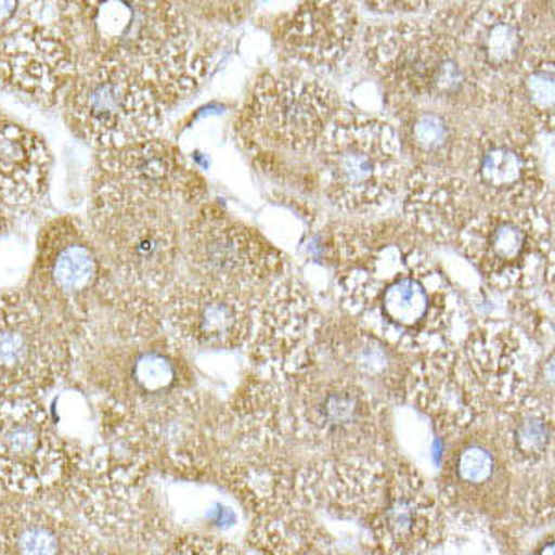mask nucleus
I'll use <instances>...</instances> for the list:
<instances>
[{
    "label": "nucleus",
    "instance_id": "1",
    "mask_svg": "<svg viewBox=\"0 0 555 555\" xmlns=\"http://www.w3.org/2000/svg\"><path fill=\"white\" fill-rule=\"evenodd\" d=\"M337 293L343 310L402 353L447 347L460 297L423 248L389 228L343 227Z\"/></svg>",
    "mask_w": 555,
    "mask_h": 555
},
{
    "label": "nucleus",
    "instance_id": "2",
    "mask_svg": "<svg viewBox=\"0 0 555 555\" xmlns=\"http://www.w3.org/2000/svg\"><path fill=\"white\" fill-rule=\"evenodd\" d=\"M76 67L106 65L154 89L164 104L203 82L215 43L175 2H57Z\"/></svg>",
    "mask_w": 555,
    "mask_h": 555
},
{
    "label": "nucleus",
    "instance_id": "3",
    "mask_svg": "<svg viewBox=\"0 0 555 555\" xmlns=\"http://www.w3.org/2000/svg\"><path fill=\"white\" fill-rule=\"evenodd\" d=\"M167 334L162 300L115 278L75 339V366L86 384L128 408L190 391L193 374Z\"/></svg>",
    "mask_w": 555,
    "mask_h": 555
},
{
    "label": "nucleus",
    "instance_id": "4",
    "mask_svg": "<svg viewBox=\"0 0 555 555\" xmlns=\"http://www.w3.org/2000/svg\"><path fill=\"white\" fill-rule=\"evenodd\" d=\"M152 474L107 444L70 442V463L52 502L82 522L104 546L158 552L171 526L149 489Z\"/></svg>",
    "mask_w": 555,
    "mask_h": 555
},
{
    "label": "nucleus",
    "instance_id": "5",
    "mask_svg": "<svg viewBox=\"0 0 555 555\" xmlns=\"http://www.w3.org/2000/svg\"><path fill=\"white\" fill-rule=\"evenodd\" d=\"M366 62L392 93L473 109L499 101L461 54L454 34L426 21L369 26L363 38Z\"/></svg>",
    "mask_w": 555,
    "mask_h": 555
},
{
    "label": "nucleus",
    "instance_id": "6",
    "mask_svg": "<svg viewBox=\"0 0 555 555\" xmlns=\"http://www.w3.org/2000/svg\"><path fill=\"white\" fill-rule=\"evenodd\" d=\"M89 230L122 284L159 298L177 282L182 232L169 204L93 183Z\"/></svg>",
    "mask_w": 555,
    "mask_h": 555
},
{
    "label": "nucleus",
    "instance_id": "7",
    "mask_svg": "<svg viewBox=\"0 0 555 555\" xmlns=\"http://www.w3.org/2000/svg\"><path fill=\"white\" fill-rule=\"evenodd\" d=\"M114 278L89 227L78 217L60 215L39 230L26 295L75 343Z\"/></svg>",
    "mask_w": 555,
    "mask_h": 555
},
{
    "label": "nucleus",
    "instance_id": "8",
    "mask_svg": "<svg viewBox=\"0 0 555 555\" xmlns=\"http://www.w3.org/2000/svg\"><path fill=\"white\" fill-rule=\"evenodd\" d=\"M317 152L322 188L335 208L366 214L397 196L402 143L389 122L365 115H337Z\"/></svg>",
    "mask_w": 555,
    "mask_h": 555
},
{
    "label": "nucleus",
    "instance_id": "9",
    "mask_svg": "<svg viewBox=\"0 0 555 555\" xmlns=\"http://www.w3.org/2000/svg\"><path fill=\"white\" fill-rule=\"evenodd\" d=\"M165 104L151 86L106 65L76 67L64 89L70 130L99 151L154 139L165 119Z\"/></svg>",
    "mask_w": 555,
    "mask_h": 555
},
{
    "label": "nucleus",
    "instance_id": "10",
    "mask_svg": "<svg viewBox=\"0 0 555 555\" xmlns=\"http://www.w3.org/2000/svg\"><path fill=\"white\" fill-rule=\"evenodd\" d=\"M75 75L57 2L0 0V93L56 104Z\"/></svg>",
    "mask_w": 555,
    "mask_h": 555
},
{
    "label": "nucleus",
    "instance_id": "11",
    "mask_svg": "<svg viewBox=\"0 0 555 555\" xmlns=\"http://www.w3.org/2000/svg\"><path fill=\"white\" fill-rule=\"evenodd\" d=\"M287 426H293L300 441L339 461H366L356 455L384 449V402L343 374H302L287 410Z\"/></svg>",
    "mask_w": 555,
    "mask_h": 555
},
{
    "label": "nucleus",
    "instance_id": "12",
    "mask_svg": "<svg viewBox=\"0 0 555 555\" xmlns=\"http://www.w3.org/2000/svg\"><path fill=\"white\" fill-rule=\"evenodd\" d=\"M461 254L496 289H530L554 272L552 224L541 208L492 209L457 235Z\"/></svg>",
    "mask_w": 555,
    "mask_h": 555
},
{
    "label": "nucleus",
    "instance_id": "13",
    "mask_svg": "<svg viewBox=\"0 0 555 555\" xmlns=\"http://www.w3.org/2000/svg\"><path fill=\"white\" fill-rule=\"evenodd\" d=\"M73 337L26 293L0 295V400H38L73 371Z\"/></svg>",
    "mask_w": 555,
    "mask_h": 555
},
{
    "label": "nucleus",
    "instance_id": "14",
    "mask_svg": "<svg viewBox=\"0 0 555 555\" xmlns=\"http://www.w3.org/2000/svg\"><path fill=\"white\" fill-rule=\"evenodd\" d=\"M183 256L201 282L246 293L284 276V258L221 209H201L183 230Z\"/></svg>",
    "mask_w": 555,
    "mask_h": 555
},
{
    "label": "nucleus",
    "instance_id": "15",
    "mask_svg": "<svg viewBox=\"0 0 555 555\" xmlns=\"http://www.w3.org/2000/svg\"><path fill=\"white\" fill-rule=\"evenodd\" d=\"M69 463L70 442L38 400H0V486L15 496L51 499Z\"/></svg>",
    "mask_w": 555,
    "mask_h": 555
},
{
    "label": "nucleus",
    "instance_id": "16",
    "mask_svg": "<svg viewBox=\"0 0 555 555\" xmlns=\"http://www.w3.org/2000/svg\"><path fill=\"white\" fill-rule=\"evenodd\" d=\"M322 330L321 311L310 293L295 280L280 278L256 304L250 356L272 374L300 378L315 363Z\"/></svg>",
    "mask_w": 555,
    "mask_h": 555
},
{
    "label": "nucleus",
    "instance_id": "17",
    "mask_svg": "<svg viewBox=\"0 0 555 555\" xmlns=\"http://www.w3.org/2000/svg\"><path fill=\"white\" fill-rule=\"evenodd\" d=\"M332 89L317 80L263 75L246 107L248 128L267 145L291 152L317 151L335 117Z\"/></svg>",
    "mask_w": 555,
    "mask_h": 555
},
{
    "label": "nucleus",
    "instance_id": "18",
    "mask_svg": "<svg viewBox=\"0 0 555 555\" xmlns=\"http://www.w3.org/2000/svg\"><path fill=\"white\" fill-rule=\"evenodd\" d=\"M254 310L245 293L201 280H177L162 298L164 326L172 341L204 350L246 347Z\"/></svg>",
    "mask_w": 555,
    "mask_h": 555
},
{
    "label": "nucleus",
    "instance_id": "19",
    "mask_svg": "<svg viewBox=\"0 0 555 555\" xmlns=\"http://www.w3.org/2000/svg\"><path fill=\"white\" fill-rule=\"evenodd\" d=\"M434 23L454 34L465 62L492 91L494 82L504 83L535 44L530 13L515 2L476 4L463 15L442 10Z\"/></svg>",
    "mask_w": 555,
    "mask_h": 555
},
{
    "label": "nucleus",
    "instance_id": "20",
    "mask_svg": "<svg viewBox=\"0 0 555 555\" xmlns=\"http://www.w3.org/2000/svg\"><path fill=\"white\" fill-rule=\"evenodd\" d=\"M468 165L474 191L494 209L539 208L546 196L541 162L530 135L518 128L492 127L470 139Z\"/></svg>",
    "mask_w": 555,
    "mask_h": 555
},
{
    "label": "nucleus",
    "instance_id": "21",
    "mask_svg": "<svg viewBox=\"0 0 555 555\" xmlns=\"http://www.w3.org/2000/svg\"><path fill=\"white\" fill-rule=\"evenodd\" d=\"M512 463L494 428H470L450 449L441 492L455 512L499 520L509 512Z\"/></svg>",
    "mask_w": 555,
    "mask_h": 555
},
{
    "label": "nucleus",
    "instance_id": "22",
    "mask_svg": "<svg viewBox=\"0 0 555 555\" xmlns=\"http://www.w3.org/2000/svg\"><path fill=\"white\" fill-rule=\"evenodd\" d=\"M93 183L162 204L195 203L204 193L203 180L164 139L96 151Z\"/></svg>",
    "mask_w": 555,
    "mask_h": 555
},
{
    "label": "nucleus",
    "instance_id": "23",
    "mask_svg": "<svg viewBox=\"0 0 555 555\" xmlns=\"http://www.w3.org/2000/svg\"><path fill=\"white\" fill-rule=\"evenodd\" d=\"M404 392L439 428L457 434L480 421L489 400L476 384L463 353L449 347L424 353L410 366Z\"/></svg>",
    "mask_w": 555,
    "mask_h": 555
},
{
    "label": "nucleus",
    "instance_id": "24",
    "mask_svg": "<svg viewBox=\"0 0 555 555\" xmlns=\"http://www.w3.org/2000/svg\"><path fill=\"white\" fill-rule=\"evenodd\" d=\"M102 543L52 500L0 499V555H96Z\"/></svg>",
    "mask_w": 555,
    "mask_h": 555
},
{
    "label": "nucleus",
    "instance_id": "25",
    "mask_svg": "<svg viewBox=\"0 0 555 555\" xmlns=\"http://www.w3.org/2000/svg\"><path fill=\"white\" fill-rule=\"evenodd\" d=\"M360 17L348 2H302L274 30L280 51L310 69H334L352 51Z\"/></svg>",
    "mask_w": 555,
    "mask_h": 555
},
{
    "label": "nucleus",
    "instance_id": "26",
    "mask_svg": "<svg viewBox=\"0 0 555 555\" xmlns=\"http://www.w3.org/2000/svg\"><path fill=\"white\" fill-rule=\"evenodd\" d=\"M373 535L387 555H424L441 543V509L418 474L397 468Z\"/></svg>",
    "mask_w": 555,
    "mask_h": 555
},
{
    "label": "nucleus",
    "instance_id": "27",
    "mask_svg": "<svg viewBox=\"0 0 555 555\" xmlns=\"http://www.w3.org/2000/svg\"><path fill=\"white\" fill-rule=\"evenodd\" d=\"M461 353L489 400L509 404L530 391V337L509 322L489 321L476 326Z\"/></svg>",
    "mask_w": 555,
    "mask_h": 555
},
{
    "label": "nucleus",
    "instance_id": "28",
    "mask_svg": "<svg viewBox=\"0 0 555 555\" xmlns=\"http://www.w3.org/2000/svg\"><path fill=\"white\" fill-rule=\"evenodd\" d=\"M476 217L473 185L447 171L416 167L405 183L404 219L418 234L449 243Z\"/></svg>",
    "mask_w": 555,
    "mask_h": 555
},
{
    "label": "nucleus",
    "instance_id": "29",
    "mask_svg": "<svg viewBox=\"0 0 555 555\" xmlns=\"http://www.w3.org/2000/svg\"><path fill=\"white\" fill-rule=\"evenodd\" d=\"M324 343L341 369L343 376L358 382L365 389L366 385L382 387L389 397L404 392L410 371L404 353L360 322H334L324 326L321 347Z\"/></svg>",
    "mask_w": 555,
    "mask_h": 555
},
{
    "label": "nucleus",
    "instance_id": "30",
    "mask_svg": "<svg viewBox=\"0 0 555 555\" xmlns=\"http://www.w3.org/2000/svg\"><path fill=\"white\" fill-rule=\"evenodd\" d=\"M51 152L39 133L0 114V208H28L49 185Z\"/></svg>",
    "mask_w": 555,
    "mask_h": 555
},
{
    "label": "nucleus",
    "instance_id": "31",
    "mask_svg": "<svg viewBox=\"0 0 555 555\" xmlns=\"http://www.w3.org/2000/svg\"><path fill=\"white\" fill-rule=\"evenodd\" d=\"M554 47L535 43L504 82V101L520 132L530 135L552 132L555 117Z\"/></svg>",
    "mask_w": 555,
    "mask_h": 555
},
{
    "label": "nucleus",
    "instance_id": "32",
    "mask_svg": "<svg viewBox=\"0 0 555 555\" xmlns=\"http://www.w3.org/2000/svg\"><path fill=\"white\" fill-rule=\"evenodd\" d=\"M494 431L512 465L533 467L546 460L554 444V413L544 400L528 392L505 404Z\"/></svg>",
    "mask_w": 555,
    "mask_h": 555
},
{
    "label": "nucleus",
    "instance_id": "33",
    "mask_svg": "<svg viewBox=\"0 0 555 555\" xmlns=\"http://www.w3.org/2000/svg\"><path fill=\"white\" fill-rule=\"evenodd\" d=\"M402 139L418 167L450 171L468 158L470 139L457 120L437 109H416L402 119Z\"/></svg>",
    "mask_w": 555,
    "mask_h": 555
},
{
    "label": "nucleus",
    "instance_id": "34",
    "mask_svg": "<svg viewBox=\"0 0 555 555\" xmlns=\"http://www.w3.org/2000/svg\"><path fill=\"white\" fill-rule=\"evenodd\" d=\"M164 555H245L232 544L208 537L188 535L172 539L164 548Z\"/></svg>",
    "mask_w": 555,
    "mask_h": 555
},
{
    "label": "nucleus",
    "instance_id": "35",
    "mask_svg": "<svg viewBox=\"0 0 555 555\" xmlns=\"http://www.w3.org/2000/svg\"><path fill=\"white\" fill-rule=\"evenodd\" d=\"M366 7L376 12L398 13L421 12L429 4L428 2H366Z\"/></svg>",
    "mask_w": 555,
    "mask_h": 555
},
{
    "label": "nucleus",
    "instance_id": "36",
    "mask_svg": "<svg viewBox=\"0 0 555 555\" xmlns=\"http://www.w3.org/2000/svg\"><path fill=\"white\" fill-rule=\"evenodd\" d=\"M96 555H164V550L149 552V550L114 548V546H104L102 544V548L96 552Z\"/></svg>",
    "mask_w": 555,
    "mask_h": 555
},
{
    "label": "nucleus",
    "instance_id": "37",
    "mask_svg": "<svg viewBox=\"0 0 555 555\" xmlns=\"http://www.w3.org/2000/svg\"><path fill=\"white\" fill-rule=\"evenodd\" d=\"M10 227V219H8V211L4 208H0V234Z\"/></svg>",
    "mask_w": 555,
    "mask_h": 555
}]
</instances>
